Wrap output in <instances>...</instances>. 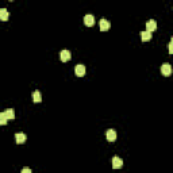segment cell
<instances>
[{
	"instance_id": "cell-1",
	"label": "cell",
	"mask_w": 173,
	"mask_h": 173,
	"mask_svg": "<svg viewBox=\"0 0 173 173\" xmlns=\"http://www.w3.org/2000/svg\"><path fill=\"white\" fill-rule=\"evenodd\" d=\"M161 73H162V76H165V77L171 76V74H172V66H171V64H168V62L162 64V66H161Z\"/></svg>"
},
{
	"instance_id": "cell-2",
	"label": "cell",
	"mask_w": 173,
	"mask_h": 173,
	"mask_svg": "<svg viewBox=\"0 0 173 173\" xmlns=\"http://www.w3.org/2000/svg\"><path fill=\"white\" fill-rule=\"evenodd\" d=\"M85 72H86V69L83 64H79V65H76V68H74V73H76L77 77H83L85 74Z\"/></svg>"
},
{
	"instance_id": "cell-3",
	"label": "cell",
	"mask_w": 173,
	"mask_h": 173,
	"mask_svg": "<svg viewBox=\"0 0 173 173\" xmlns=\"http://www.w3.org/2000/svg\"><path fill=\"white\" fill-rule=\"evenodd\" d=\"M105 138H107L108 142H115V139H116V133H115V130L110 129V130L105 131Z\"/></svg>"
},
{
	"instance_id": "cell-4",
	"label": "cell",
	"mask_w": 173,
	"mask_h": 173,
	"mask_svg": "<svg viewBox=\"0 0 173 173\" xmlns=\"http://www.w3.org/2000/svg\"><path fill=\"white\" fill-rule=\"evenodd\" d=\"M156 29H157V22L156 20H147L146 22V31H149V33H153V31H156Z\"/></svg>"
},
{
	"instance_id": "cell-5",
	"label": "cell",
	"mask_w": 173,
	"mask_h": 173,
	"mask_svg": "<svg viewBox=\"0 0 173 173\" xmlns=\"http://www.w3.org/2000/svg\"><path fill=\"white\" fill-rule=\"evenodd\" d=\"M71 57H72V54H71V52H69V50H61L60 58H61V61H62V62L69 61V60H71Z\"/></svg>"
},
{
	"instance_id": "cell-6",
	"label": "cell",
	"mask_w": 173,
	"mask_h": 173,
	"mask_svg": "<svg viewBox=\"0 0 173 173\" xmlns=\"http://www.w3.org/2000/svg\"><path fill=\"white\" fill-rule=\"evenodd\" d=\"M100 30H102V31H107V30H110V27H111V23L110 22L107 20V19H100Z\"/></svg>"
},
{
	"instance_id": "cell-7",
	"label": "cell",
	"mask_w": 173,
	"mask_h": 173,
	"mask_svg": "<svg viewBox=\"0 0 173 173\" xmlns=\"http://www.w3.org/2000/svg\"><path fill=\"white\" fill-rule=\"evenodd\" d=\"M123 166V161H122V158L119 157H114L112 158V168L114 169H119Z\"/></svg>"
},
{
	"instance_id": "cell-8",
	"label": "cell",
	"mask_w": 173,
	"mask_h": 173,
	"mask_svg": "<svg viewBox=\"0 0 173 173\" xmlns=\"http://www.w3.org/2000/svg\"><path fill=\"white\" fill-rule=\"evenodd\" d=\"M84 24L88 27H92L95 24V18L93 15H85L84 16Z\"/></svg>"
},
{
	"instance_id": "cell-9",
	"label": "cell",
	"mask_w": 173,
	"mask_h": 173,
	"mask_svg": "<svg viewBox=\"0 0 173 173\" xmlns=\"http://www.w3.org/2000/svg\"><path fill=\"white\" fill-rule=\"evenodd\" d=\"M15 141H16V143H18V145L24 143V142H26V134H23V133L15 134Z\"/></svg>"
},
{
	"instance_id": "cell-10",
	"label": "cell",
	"mask_w": 173,
	"mask_h": 173,
	"mask_svg": "<svg viewBox=\"0 0 173 173\" xmlns=\"http://www.w3.org/2000/svg\"><path fill=\"white\" fill-rule=\"evenodd\" d=\"M8 18H10V14H8V11L5 10V8H0V20L5 22V20H8Z\"/></svg>"
},
{
	"instance_id": "cell-11",
	"label": "cell",
	"mask_w": 173,
	"mask_h": 173,
	"mask_svg": "<svg viewBox=\"0 0 173 173\" xmlns=\"http://www.w3.org/2000/svg\"><path fill=\"white\" fill-rule=\"evenodd\" d=\"M33 102L34 103H41L42 102V95H41L39 91L33 92Z\"/></svg>"
},
{
	"instance_id": "cell-12",
	"label": "cell",
	"mask_w": 173,
	"mask_h": 173,
	"mask_svg": "<svg viewBox=\"0 0 173 173\" xmlns=\"http://www.w3.org/2000/svg\"><path fill=\"white\" fill-rule=\"evenodd\" d=\"M141 39L143 42H147V41L152 39V33L149 31H141Z\"/></svg>"
},
{
	"instance_id": "cell-13",
	"label": "cell",
	"mask_w": 173,
	"mask_h": 173,
	"mask_svg": "<svg viewBox=\"0 0 173 173\" xmlns=\"http://www.w3.org/2000/svg\"><path fill=\"white\" fill-rule=\"evenodd\" d=\"M4 114H5V116H7L8 121H14V119H15V112H14L12 108H8Z\"/></svg>"
},
{
	"instance_id": "cell-14",
	"label": "cell",
	"mask_w": 173,
	"mask_h": 173,
	"mask_svg": "<svg viewBox=\"0 0 173 173\" xmlns=\"http://www.w3.org/2000/svg\"><path fill=\"white\" fill-rule=\"evenodd\" d=\"M7 122H8V119H7V116H5V114L0 112V126H4Z\"/></svg>"
},
{
	"instance_id": "cell-15",
	"label": "cell",
	"mask_w": 173,
	"mask_h": 173,
	"mask_svg": "<svg viewBox=\"0 0 173 173\" xmlns=\"http://www.w3.org/2000/svg\"><path fill=\"white\" fill-rule=\"evenodd\" d=\"M169 54H173V38L171 39V43H169Z\"/></svg>"
},
{
	"instance_id": "cell-16",
	"label": "cell",
	"mask_w": 173,
	"mask_h": 173,
	"mask_svg": "<svg viewBox=\"0 0 173 173\" xmlns=\"http://www.w3.org/2000/svg\"><path fill=\"white\" fill-rule=\"evenodd\" d=\"M22 173H31V169L30 168H23L22 169Z\"/></svg>"
},
{
	"instance_id": "cell-17",
	"label": "cell",
	"mask_w": 173,
	"mask_h": 173,
	"mask_svg": "<svg viewBox=\"0 0 173 173\" xmlns=\"http://www.w3.org/2000/svg\"><path fill=\"white\" fill-rule=\"evenodd\" d=\"M10 2H12V0H10Z\"/></svg>"
}]
</instances>
